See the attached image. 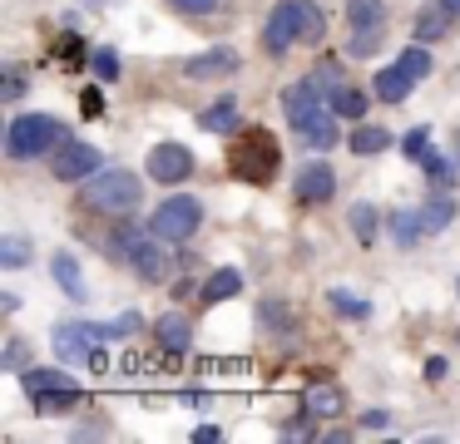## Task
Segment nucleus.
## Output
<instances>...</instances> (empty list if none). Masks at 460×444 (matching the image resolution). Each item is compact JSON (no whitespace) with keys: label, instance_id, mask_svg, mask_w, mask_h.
Listing matches in <instances>:
<instances>
[{"label":"nucleus","instance_id":"1","mask_svg":"<svg viewBox=\"0 0 460 444\" xmlns=\"http://www.w3.org/2000/svg\"><path fill=\"white\" fill-rule=\"evenodd\" d=\"M144 197V183L129 173V168H100L80 183V203L90 213H104V217H119V213H134Z\"/></svg>","mask_w":460,"mask_h":444},{"label":"nucleus","instance_id":"2","mask_svg":"<svg viewBox=\"0 0 460 444\" xmlns=\"http://www.w3.org/2000/svg\"><path fill=\"white\" fill-rule=\"evenodd\" d=\"M228 163H233V173L243 178V183H272L278 178V168H282V148H278V138L268 134V128H243L238 138H233V148H228Z\"/></svg>","mask_w":460,"mask_h":444},{"label":"nucleus","instance_id":"3","mask_svg":"<svg viewBox=\"0 0 460 444\" xmlns=\"http://www.w3.org/2000/svg\"><path fill=\"white\" fill-rule=\"evenodd\" d=\"M60 144H65V124L50 114H21L5 128V153L11 158H40V153H55Z\"/></svg>","mask_w":460,"mask_h":444},{"label":"nucleus","instance_id":"4","mask_svg":"<svg viewBox=\"0 0 460 444\" xmlns=\"http://www.w3.org/2000/svg\"><path fill=\"white\" fill-rule=\"evenodd\" d=\"M351 59H371L386 39V0H347Z\"/></svg>","mask_w":460,"mask_h":444},{"label":"nucleus","instance_id":"5","mask_svg":"<svg viewBox=\"0 0 460 444\" xmlns=\"http://www.w3.org/2000/svg\"><path fill=\"white\" fill-rule=\"evenodd\" d=\"M199 222H203V203L189 193H179V197H164L159 203V213L149 217V232L164 237V242H189V237L199 232Z\"/></svg>","mask_w":460,"mask_h":444},{"label":"nucleus","instance_id":"6","mask_svg":"<svg viewBox=\"0 0 460 444\" xmlns=\"http://www.w3.org/2000/svg\"><path fill=\"white\" fill-rule=\"evenodd\" d=\"M90 173H100V148L84 144V138H65L50 153V178H60V183H80Z\"/></svg>","mask_w":460,"mask_h":444},{"label":"nucleus","instance_id":"7","mask_svg":"<svg viewBox=\"0 0 460 444\" xmlns=\"http://www.w3.org/2000/svg\"><path fill=\"white\" fill-rule=\"evenodd\" d=\"M124 262L134 266V276H139V282H154V286L173 276V257L164 252V237H154V232L139 237V242L129 247V257H124Z\"/></svg>","mask_w":460,"mask_h":444},{"label":"nucleus","instance_id":"8","mask_svg":"<svg viewBox=\"0 0 460 444\" xmlns=\"http://www.w3.org/2000/svg\"><path fill=\"white\" fill-rule=\"evenodd\" d=\"M144 168H149V178H159V183H183V178H193V153L183 144H154L149 158H144Z\"/></svg>","mask_w":460,"mask_h":444},{"label":"nucleus","instance_id":"9","mask_svg":"<svg viewBox=\"0 0 460 444\" xmlns=\"http://www.w3.org/2000/svg\"><path fill=\"white\" fill-rule=\"evenodd\" d=\"M238 49H228V45H213V49H203V55H193V59H183V74L189 79H228V74H238Z\"/></svg>","mask_w":460,"mask_h":444},{"label":"nucleus","instance_id":"10","mask_svg":"<svg viewBox=\"0 0 460 444\" xmlns=\"http://www.w3.org/2000/svg\"><path fill=\"white\" fill-rule=\"evenodd\" d=\"M297 45V25H292V5L282 0V5H272V15H268V25H262V49L268 55H288V49Z\"/></svg>","mask_w":460,"mask_h":444},{"label":"nucleus","instance_id":"11","mask_svg":"<svg viewBox=\"0 0 460 444\" xmlns=\"http://www.w3.org/2000/svg\"><path fill=\"white\" fill-rule=\"evenodd\" d=\"M297 138L307 148H317V153H327L332 144H337V109H317L312 118H302L297 124Z\"/></svg>","mask_w":460,"mask_h":444},{"label":"nucleus","instance_id":"12","mask_svg":"<svg viewBox=\"0 0 460 444\" xmlns=\"http://www.w3.org/2000/svg\"><path fill=\"white\" fill-rule=\"evenodd\" d=\"M55 355L60 361H70V365H90V355H94V345H90V331L84 326H55Z\"/></svg>","mask_w":460,"mask_h":444},{"label":"nucleus","instance_id":"13","mask_svg":"<svg viewBox=\"0 0 460 444\" xmlns=\"http://www.w3.org/2000/svg\"><path fill=\"white\" fill-rule=\"evenodd\" d=\"M332 193H337V173H332L327 163H307L297 173V197L302 203H327Z\"/></svg>","mask_w":460,"mask_h":444},{"label":"nucleus","instance_id":"14","mask_svg":"<svg viewBox=\"0 0 460 444\" xmlns=\"http://www.w3.org/2000/svg\"><path fill=\"white\" fill-rule=\"evenodd\" d=\"M282 109H288L292 128H297L302 118H312L322 109V89L312 84V79H297V84H288V94H282Z\"/></svg>","mask_w":460,"mask_h":444},{"label":"nucleus","instance_id":"15","mask_svg":"<svg viewBox=\"0 0 460 444\" xmlns=\"http://www.w3.org/2000/svg\"><path fill=\"white\" fill-rule=\"evenodd\" d=\"M302 410H307L312 420H337V414H347V395H341L337 385H312V390L302 395Z\"/></svg>","mask_w":460,"mask_h":444},{"label":"nucleus","instance_id":"16","mask_svg":"<svg viewBox=\"0 0 460 444\" xmlns=\"http://www.w3.org/2000/svg\"><path fill=\"white\" fill-rule=\"evenodd\" d=\"M154 335H159V345L164 351H189L193 345V326H189V316H179V311H169V316H159V326H154Z\"/></svg>","mask_w":460,"mask_h":444},{"label":"nucleus","instance_id":"17","mask_svg":"<svg viewBox=\"0 0 460 444\" xmlns=\"http://www.w3.org/2000/svg\"><path fill=\"white\" fill-rule=\"evenodd\" d=\"M411 84H416V74L401 65H386L376 79H371V89H376V99H386V104H401V99L411 94Z\"/></svg>","mask_w":460,"mask_h":444},{"label":"nucleus","instance_id":"18","mask_svg":"<svg viewBox=\"0 0 460 444\" xmlns=\"http://www.w3.org/2000/svg\"><path fill=\"white\" fill-rule=\"evenodd\" d=\"M199 128H208V134H238V99H218V104H208L199 114Z\"/></svg>","mask_w":460,"mask_h":444},{"label":"nucleus","instance_id":"19","mask_svg":"<svg viewBox=\"0 0 460 444\" xmlns=\"http://www.w3.org/2000/svg\"><path fill=\"white\" fill-rule=\"evenodd\" d=\"M391 237H396L401 247H416L420 237H426V217H420V207H396V213H391Z\"/></svg>","mask_w":460,"mask_h":444},{"label":"nucleus","instance_id":"20","mask_svg":"<svg viewBox=\"0 0 460 444\" xmlns=\"http://www.w3.org/2000/svg\"><path fill=\"white\" fill-rule=\"evenodd\" d=\"M238 292H243V272H238V266H218V272L203 282V301H208V306L228 301V296H238Z\"/></svg>","mask_w":460,"mask_h":444},{"label":"nucleus","instance_id":"21","mask_svg":"<svg viewBox=\"0 0 460 444\" xmlns=\"http://www.w3.org/2000/svg\"><path fill=\"white\" fill-rule=\"evenodd\" d=\"M50 272H55V282H60V292L70 296V301H84V276H80V266H75L70 252H55Z\"/></svg>","mask_w":460,"mask_h":444},{"label":"nucleus","instance_id":"22","mask_svg":"<svg viewBox=\"0 0 460 444\" xmlns=\"http://www.w3.org/2000/svg\"><path fill=\"white\" fill-rule=\"evenodd\" d=\"M21 385L31 395H50V390H75V380L65 370H40V365H35V370H25L21 375Z\"/></svg>","mask_w":460,"mask_h":444},{"label":"nucleus","instance_id":"23","mask_svg":"<svg viewBox=\"0 0 460 444\" xmlns=\"http://www.w3.org/2000/svg\"><path fill=\"white\" fill-rule=\"evenodd\" d=\"M446 25H450V10L440 5V0H430L426 10H420V20H416V39L426 45V39H440L446 35Z\"/></svg>","mask_w":460,"mask_h":444},{"label":"nucleus","instance_id":"24","mask_svg":"<svg viewBox=\"0 0 460 444\" xmlns=\"http://www.w3.org/2000/svg\"><path fill=\"white\" fill-rule=\"evenodd\" d=\"M347 144H351V153H381V148L391 144V134H386V128H376V124H361V118H357V128H351Z\"/></svg>","mask_w":460,"mask_h":444},{"label":"nucleus","instance_id":"25","mask_svg":"<svg viewBox=\"0 0 460 444\" xmlns=\"http://www.w3.org/2000/svg\"><path fill=\"white\" fill-rule=\"evenodd\" d=\"M420 217H426V232H446L450 227V217H456V203H450V193H430L426 197V207H420Z\"/></svg>","mask_w":460,"mask_h":444},{"label":"nucleus","instance_id":"26","mask_svg":"<svg viewBox=\"0 0 460 444\" xmlns=\"http://www.w3.org/2000/svg\"><path fill=\"white\" fill-rule=\"evenodd\" d=\"M327 306L337 316H357V321H361V316H371V301H367V296H357V292H347V286L327 292Z\"/></svg>","mask_w":460,"mask_h":444},{"label":"nucleus","instance_id":"27","mask_svg":"<svg viewBox=\"0 0 460 444\" xmlns=\"http://www.w3.org/2000/svg\"><path fill=\"white\" fill-rule=\"evenodd\" d=\"M31 400L40 414H65V410H75L84 395H80V385H75V390H50V395H31Z\"/></svg>","mask_w":460,"mask_h":444},{"label":"nucleus","instance_id":"28","mask_svg":"<svg viewBox=\"0 0 460 444\" xmlns=\"http://www.w3.org/2000/svg\"><path fill=\"white\" fill-rule=\"evenodd\" d=\"M332 109H337L341 118H361L367 114V94H361L357 84H341L337 94H332Z\"/></svg>","mask_w":460,"mask_h":444},{"label":"nucleus","instance_id":"29","mask_svg":"<svg viewBox=\"0 0 460 444\" xmlns=\"http://www.w3.org/2000/svg\"><path fill=\"white\" fill-rule=\"evenodd\" d=\"M420 163H426V173H430V183H440V187H450L460 178V168H450L446 158L436 153V148H426V153H420Z\"/></svg>","mask_w":460,"mask_h":444},{"label":"nucleus","instance_id":"30","mask_svg":"<svg viewBox=\"0 0 460 444\" xmlns=\"http://www.w3.org/2000/svg\"><path fill=\"white\" fill-rule=\"evenodd\" d=\"M347 217H351V232H357V242H371V237H376V207H371V203H357Z\"/></svg>","mask_w":460,"mask_h":444},{"label":"nucleus","instance_id":"31","mask_svg":"<svg viewBox=\"0 0 460 444\" xmlns=\"http://www.w3.org/2000/svg\"><path fill=\"white\" fill-rule=\"evenodd\" d=\"M396 65H401V69H411L416 79H426V74H430V55H426V45L416 39L411 49H401V55H396Z\"/></svg>","mask_w":460,"mask_h":444},{"label":"nucleus","instance_id":"32","mask_svg":"<svg viewBox=\"0 0 460 444\" xmlns=\"http://www.w3.org/2000/svg\"><path fill=\"white\" fill-rule=\"evenodd\" d=\"M31 262V242L25 237H5L0 242V266H25Z\"/></svg>","mask_w":460,"mask_h":444},{"label":"nucleus","instance_id":"33","mask_svg":"<svg viewBox=\"0 0 460 444\" xmlns=\"http://www.w3.org/2000/svg\"><path fill=\"white\" fill-rule=\"evenodd\" d=\"M90 69L100 79H119V55H114V49H94L90 55Z\"/></svg>","mask_w":460,"mask_h":444},{"label":"nucleus","instance_id":"34","mask_svg":"<svg viewBox=\"0 0 460 444\" xmlns=\"http://www.w3.org/2000/svg\"><path fill=\"white\" fill-rule=\"evenodd\" d=\"M55 55H60L65 65H90V59H84L90 49H84V39H75V35H65L60 45H55Z\"/></svg>","mask_w":460,"mask_h":444},{"label":"nucleus","instance_id":"35","mask_svg":"<svg viewBox=\"0 0 460 444\" xmlns=\"http://www.w3.org/2000/svg\"><path fill=\"white\" fill-rule=\"evenodd\" d=\"M426 138H430V134H426V128H411V134H406V138H401V148H406V153H411V158H420V153H426Z\"/></svg>","mask_w":460,"mask_h":444},{"label":"nucleus","instance_id":"36","mask_svg":"<svg viewBox=\"0 0 460 444\" xmlns=\"http://www.w3.org/2000/svg\"><path fill=\"white\" fill-rule=\"evenodd\" d=\"M15 365H25V341H21V335L5 345V370H15Z\"/></svg>","mask_w":460,"mask_h":444},{"label":"nucleus","instance_id":"37","mask_svg":"<svg viewBox=\"0 0 460 444\" xmlns=\"http://www.w3.org/2000/svg\"><path fill=\"white\" fill-rule=\"evenodd\" d=\"M173 5H179L183 15H208V10L218 5V0H173Z\"/></svg>","mask_w":460,"mask_h":444},{"label":"nucleus","instance_id":"38","mask_svg":"<svg viewBox=\"0 0 460 444\" xmlns=\"http://www.w3.org/2000/svg\"><path fill=\"white\" fill-rule=\"evenodd\" d=\"M361 424H367V430H386L391 414H386V410H367V414H361Z\"/></svg>","mask_w":460,"mask_h":444},{"label":"nucleus","instance_id":"39","mask_svg":"<svg viewBox=\"0 0 460 444\" xmlns=\"http://www.w3.org/2000/svg\"><path fill=\"white\" fill-rule=\"evenodd\" d=\"M21 89H25L21 69H11V74H5V99H21Z\"/></svg>","mask_w":460,"mask_h":444},{"label":"nucleus","instance_id":"40","mask_svg":"<svg viewBox=\"0 0 460 444\" xmlns=\"http://www.w3.org/2000/svg\"><path fill=\"white\" fill-rule=\"evenodd\" d=\"M440 375H446V355H430V361H426V380H440Z\"/></svg>","mask_w":460,"mask_h":444},{"label":"nucleus","instance_id":"41","mask_svg":"<svg viewBox=\"0 0 460 444\" xmlns=\"http://www.w3.org/2000/svg\"><path fill=\"white\" fill-rule=\"evenodd\" d=\"M218 440V424H199V430H193V444H213Z\"/></svg>","mask_w":460,"mask_h":444},{"label":"nucleus","instance_id":"42","mask_svg":"<svg viewBox=\"0 0 460 444\" xmlns=\"http://www.w3.org/2000/svg\"><path fill=\"white\" fill-rule=\"evenodd\" d=\"M80 99H84V114H100V109H104V104H100V89H84Z\"/></svg>","mask_w":460,"mask_h":444},{"label":"nucleus","instance_id":"43","mask_svg":"<svg viewBox=\"0 0 460 444\" xmlns=\"http://www.w3.org/2000/svg\"><path fill=\"white\" fill-rule=\"evenodd\" d=\"M440 5H446V10H450V15H460V0H440Z\"/></svg>","mask_w":460,"mask_h":444},{"label":"nucleus","instance_id":"44","mask_svg":"<svg viewBox=\"0 0 460 444\" xmlns=\"http://www.w3.org/2000/svg\"><path fill=\"white\" fill-rule=\"evenodd\" d=\"M456 296H460V282H456Z\"/></svg>","mask_w":460,"mask_h":444}]
</instances>
